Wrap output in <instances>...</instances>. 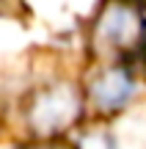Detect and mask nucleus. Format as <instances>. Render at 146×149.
Here are the masks:
<instances>
[{
	"instance_id": "nucleus-1",
	"label": "nucleus",
	"mask_w": 146,
	"mask_h": 149,
	"mask_svg": "<svg viewBox=\"0 0 146 149\" xmlns=\"http://www.w3.org/2000/svg\"><path fill=\"white\" fill-rule=\"evenodd\" d=\"M83 97L72 83H53L42 88L28 105V124L39 135H58L80 119Z\"/></svg>"
},
{
	"instance_id": "nucleus-2",
	"label": "nucleus",
	"mask_w": 146,
	"mask_h": 149,
	"mask_svg": "<svg viewBox=\"0 0 146 149\" xmlns=\"http://www.w3.org/2000/svg\"><path fill=\"white\" fill-rule=\"evenodd\" d=\"M143 44V17L127 0L105 6L94 25V47L110 55H130Z\"/></svg>"
},
{
	"instance_id": "nucleus-3",
	"label": "nucleus",
	"mask_w": 146,
	"mask_h": 149,
	"mask_svg": "<svg viewBox=\"0 0 146 149\" xmlns=\"http://www.w3.org/2000/svg\"><path fill=\"white\" fill-rule=\"evenodd\" d=\"M132 94V77L127 69L113 66V69L102 72L91 86V100L99 111H116L121 108Z\"/></svg>"
},
{
	"instance_id": "nucleus-4",
	"label": "nucleus",
	"mask_w": 146,
	"mask_h": 149,
	"mask_svg": "<svg viewBox=\"0 0 146 149\" xmlns=\"http://www.w3.org/2000/svg\"><path fill=\"white\" fill-rule=\"evenodd\" d=\"M77 149H113V144H110V138L105 133H88Z\"/></svg>"
},
{
	"instance_id": "nucleus-5",
	"label": "nucleus",
	"mask_w": 146,
	"mask_h": 149,
	"mask_svg": "<svg viewBox=\"0 0 146 149\" xmlns=\"http://www.w3.org/2000/svg\"><path fill=\"white\" fill-rule=\"evenodd\" d=\"M22 149H75L69 144H61V141H39V144H28Z\"/></svg>"
}]
</instances>
